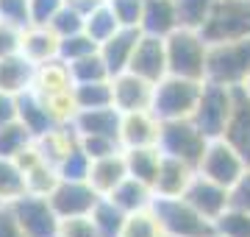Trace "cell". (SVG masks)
I'll return each mask as SVG.
<instances>
[{"instance_id":"6da1fadb","label":"cell","mask_w":250,"mask_h":237,"mask_svg":"<svg viewBox=\"0 0 250 237\" xmlns=\"http://www.w3.org/2000/svg\"><path fill=\"white\" fill-rule=\"evenodd\" d=\"M153 215L159 218V226L170 237H208L214 235V220H208L203 212H197L184 195H156L150 204Z\"/></svg>"},{"instance_id":"f907efd6","label":"cell","mask_w":250,"mask_h":237,"mask_svg":"<svg viewBox=\"0 0 250 237\" xmlns=\"http://www.w3.org/2000/svg\"><path fill=\"white\" fill-rule=\"evenodd\" d=\"M242 90H245V92H248V95H250V78H248V81H245V84H242Z\"/></svg>"},{"instance_id":"681fc988","label":"cell","mask_w":250,"mask_h":237,"mask_svg":"<svg viewBox=\"0 0 250 237\" xmlns=\"http://www.w3.org/2000/svg\"><path fill=\"white\" fill-rule=\"evenodd\" d=\"M17 120V98L9 92H0V126Z\"/></svg>"},{"instance_id":"2e32d148","label":"cell","mask_w":250,"mask_h":237,"mask_svg":"<svg viewBox=\"0 0 250 237\" xmlns=\"http://www.w3.org/2000/svg\"><path fill=\"white\" fill-rule=\"evenodd\" d=\"M72 126L78 137L86 134H103V137L120 140V126H123V112L117 106H100V109H78L72 118Z\"/></svg>"},{"instance_id":"277c9868","label":"cell","mask_w":250,"mask_h":237,"mask_svg":"<svg viewBox=\"0 0 250 237\" xmlns=\"http://www.w3.org/2000/svg\"><path fill=\"white\" fill-rule=\"evenodd\" d=\"M248 78H250V37L208 45L206 81L225 84V87H242Z\"/></svg>"},{"instance_id":"7dc6e473","label":"cell","mask_w":250,"mask_h":237,"mask_svg":"<svg viewBox=\"0 0 250 237\" xmlns=\"http://www.w3.org/2000/svg\"><path fill=\"white\" fill-rule=\"evenodd\" d=\"M0 237H25L22 229H20V220L11 210V204L0 207Z\"/></svg>"},{"instance_id":"4dcf8cb0","label":"cell","mask_w":250,"mask_h":237,"mask_svg":"<svg viewBox=\"0 0 250 237\" xmlns=\"http://www.w3.org/2000/svg\"><path fill=\"white\" fill-rule=\"evenodd\" d=\"M36 142V137L28 131V126L22 120H11L6 126H0V156H9V159H17L25 148H31Z\"/></svg>"},{"instance_id":"603a6c76","label":"cell","mask_w":250,"mask_h":237,"mask_svg":"<svg viewBox=\"0 0 250 237\" xmlns=\"http://www.w3.org/2000/svg\"><path fill=\"white\" fill-rule=\"evenodd\" d=\"M128 179V165H125V151L111 156H103V159H95L89 170V184L100 195H108V192L120 187V184Z\"/></svg>"},{"instance_id":"1f68e13d","label":"cell","mask_w":250,"mask_h":237,"mask_svg":"<svg viewBox=\"0 0 250 237\" xmlns=\"http://www.w3.org/2000/svg\"><path fill=\"white\" fill-rule=\"evenodd\" d=\"M28 184H25V170L20 167L17 159H9V156H0V198L11 204L14 198L25 195Z\"/></svg>"},{"instance_id":"7c38bea8","label":"cell","mask_w":250,"mask_h":237,"mask_svg":"<svg viewBox=\"0 0 250 237\" xmlns=\"http://www.w3.org/2000/svg\"><path fill=\"white\" fill-rule=\"evenodd\" d=\"M184 198L195 207L197 212H203L208 220H217L228 207H231V190L223 187V184L211 182L208 176L197 173L189 184V190L184 192Z\"/></svg>"},{"instance_id":"83f0119b","label":"cell","mask_w":250,"mask_h":237,"mask_svg":"<svg viewBox=\"0 0 250 237\" xmlns=\"http://www.w3.org/2000/svg\"><path fill=\"white\" fill-rule=\"evenodd\" d=\"M89 218L95 223V229L100 232V237H120L125 220H128V212L120 210L108 195H100V201L95 204V210H92Z\"/></svg>"},{"instance_id":"3957f363","label":"cell","mask_w":250,"mask_h":237,"mask_svg":"<svg viewBox=\"0 0 250 237\" xmlns=\"http://www.w3.org/2000/svg\"><path fill=\"white\" fill-rule=\"evenodd\" d=\"M167 62L170 75L206 81V64H208V42L200 31L178 28L167 37Z\"/></svg>"},{"instance_id":"4fadbf2b","label":"cell","mask_w":250,"mask_h":237,"mask_svg":"<svg viewBox=\"0 0 250 237\" xmlns=\"http://www.w3.org/2000/svg\"><path fill=\"white\" fill-rule=\"evenodd\" d=\"M111 87H114V106L123 112V115L125 112L150 109L156 84L139 78V75L131 73V70H125V73H120V75L111 78Z\"/></svg>"},{"instance_id":"f35d334b","label":"cell","mask_w":250,"mask_h":237,"mask_svg":"<svg viewBox=\"0 0 250 237\" xmlns=\"http://www.w3.org/2000/svg\"><path fill=\"white\" fill-rule=\"evenodd\" d=\"M120 237H164V232H161L159 218L153 215V210H142L128 215Z\"/></svg>"},{"instance_id":"d4e9b609","label":"cell","mask_w":250,"mask_h":237,"mask_svg":"<svg viewBox=\"0 0 250 237\" xmlns=\"http://www.w3.org/2000/svg\"><path fill=\"white\" fill-rule=\"evenodd\" d=\"M125 151V165H128V176H134L145 184H156L159 179V167H161V154L159 145H145V148H123Z\"/></svg>"},{"instance_id":"ac0fdd59","label":"cell","mask_w":250,"mask_h":237,"mask_svg":"<svg viewBox=\"0 0 250 237\" xmlns=\"http://www.w3.org/2000/svg\"><path fill=\"white\" fill-rule=\"evenodd\" d=\"M59 45H62V39H59V34L50 25H28L22 31L20 53L39 67V64H47L53 59H59Z\"/></svg>"},{"instance_id":"f6af8a7d","label":"cell","mask_w":250,"mask_h":237,"mask_svg":"<svg viewBox=\"0 0 250 237\" xmlns=\"http://www.w3.org/2000/svg\"><path fill=\"white\" fill-rule=\"evenodd\" d=\"M67 0H31V25H50Z\"/></svg>"},{"instance_id":"7402d4cb","label":"cell","mask_w":250,"mask_h":237,"mask_svg":"<svg viewBox=\"0 0 250 237\" xmlns=\"http://www.w3.org/2000/svg\"><path fill=\"white\" fill-rule=\"evenodd\" d=\"M236 151L242 154V159L250 167V95L242 87H236V103H233V115L228 120L225 137Z\"/></svg>"},{"instance_id":"8d00e7d4","label":"cell","mask_w":250,"mask_h":237,"mask_svg":"<svg viewBox=\"0 0 250 237\" xmlns=\"http://www.w3.org/2000/svg\"><path fill=\"white\" fill-rule=\"evenodd\" d=\"M50 28L59 34V39L81 34V31L86 28V11H81L78 6H72V3H64L62 11L50 20Z\"/></svg>"},{"instance_id":"f5cc1de1","label":"cell","mask_w":250,"mask_h":237,"mask_svg":"<svg viewBox=\"0 0 250 237\" xmlns=\"http://www.w3.org/2000/svg\"><path fill=\"white\" fill-rule=\"evenodd\" d=\"M0 207H6V201H3V198H0Z\"/></svg>"},{"instance_id":"74e56055","label":"cell","mask_w":250,"mask_h":237,"mask_svg":"<svg viewBox=\"0 0 250 237\" xmlns=\"http://www.w3.org/2000/svg\"><path fill=\"white\" fill-rule=\"evenodd\" d=\"M98 50H100L98 42H95L86 31H81V34H72V37L62 39V45H59V59L70 64V62L83 59V56H89V53H98Z\"/></svg>"},{"instance_id":"d590c367","label":"cell","mask_w":250,"mask_h":237,"mask_svg":"<svg viewBox=\"0 0 250 237\" xmlns=\"http://www.w3.org/2000/svg\"><path fill=\"white\" fill-rule=\"evenodd\" d=\"M214 3H217V0H175L181 28L200 31L203 23L208 20V14H211V9H214Z\"/></svg>"},{"instance_id":"f1b7e54d","label":"cell","mask_w":250,"mask_h":237,"mask_svg":"<svg viewBox=\"0 0 250 237\" xmlns=\"http://www.w3.org/2000/svg\"><path fill=\"white\" fill-rule=\"evenodd\" d=\"M123 28V23L117 20L114 9L108 6V3H98V6H92L89 11H86V34H89L98 45H103L106 39H111Z\"/></svg>"},{"instance_id":"c3c4849f","label":"cell","mask_w":250,"mask_h":237,"mask_svg":"<svg viewBox=\"0 0 250 237\" xmlns=\"http://www.w3.org/2000/svg\"><path fill=\"white\" fill-rule=\"evenodd\" d=\"M231 204L245 207V210L250 212V167H248V173L239 179V184L231 190Z\"/></svg>"},{"instance_id":"5bb4252c","label":"cell","mask_w":250,"mask_h":237,"mask_svg":"<svg viewBox=\"0 0 250 237\" xmlns=\"http://www.w3.org/2000/svg\"><path fill=\"white\" fill-rule=\"evenodd\" d=\"M159 137H161V120L150 109L125 112L123 115V126H120V142H123V148L159 145Z\"/></svg>"},{"instance_id":"8fae6325","label":"cell","mask_w":250,"mask_h":237,"mask_svg":"<svg viewBox=\"0 0 250 237\" xmlns=\"http://www.w3.org/2000/svg\"><path fill=\"white\" fill-rule=\"evenodd\" d=\"M128 70L136 73L139 78L150 84H159L161 78L170 75V62H167V39L164 37H150V34H142L139 45H136L134 56H131V64Z\"/></svg>"},{"instance_id":"cb8c5ba5","label":"cell","mask_w":250,"mask_h":237,"mask_svg":"<svg viewBox=\"0 0 250 237\" xmlns=\"http://www.w3.org/2000/svg\"><path fill=\"white\" fill-rule=\"evenodd\" d=\"M36 145H39V151H42V156H45L47 162L59 165L70 151H75L81 145V137L72 123H59L56 128H50L47 134H42V137L36 140Z\"/></svg>"},{"instance_id":"9c48e42d","label":"cell","mask_w":250,"mask_h":237,"mask_svg":"<svg viewBox=\"0 0 250 237\" xmlns=\"http://www.w3.org/2000/svg\"><path fill=\"white\" fill-rule=\"evenodd\" d=\"M11 210L17 215L20 229H22L25 237H59L62 218L56 215L53 204H50L47 195L25 192V195L11 201Z\"/></svg>"},{"instance_id":"e575fe53","label":"cell","mask_w":250,"mask_h":237,"mask_svg":"<svg viewBox=\"0 0 250 237\" xmlns=\"http://www.w3.org/2000/svg\"><path fill=\"white\" fill-rule=\"evenodd\" d=\"M214 232L223 237H250V212L245 207L231 204L228 210L214 220Z\"/></svg>"},{"instance_id":"30bf717a","label":"cell","mask_w":250,"mask_h":237,"mask_svg":"<svg viewBox=\"0 0 250 237\" xmlns=\"http://www.w3.org/2000/svg\"><path fill=\"white\" fill-rule=\"evenodd\" d=\"M59 218H81V215H92L95 204L100 201V192L92 187L86 179H59L53 192L47 195Z\"/></svg>"},{"instance_id":"60d3db41","label":"cell","mask_w":250,"mask_h":237,"mask_svg":"<svg viewBox=\"0 0 250 237\" xmlns=\"http://www.w3.org/2000/svg\"><path fill=\"white\" fill-rule=\"evenodd\" d=\"M0 20L25 31L31 25V0H0Z\"/></svg>"},{"instance_id":"7a4b0ae2","label":"cell","mask_w":250,"mask_h":237,"mask_svg":"<svg viewBox=\"0 0 250 237\" xmlns=\"http://www.w3.org/2000/svg\"><path fill=\"white\" fill-rule=\"evenodd\" d=\"M200 92H203V81L181 78V75H167L153 90L150 112L161 123H167V120H187L195 115Z\"/></svg>"},{"instance_id":"b9f144b4","label":"cell","mask_w":250,"mask_h":237,"mask_svg":"<svg viewBox=\"0 0 250 237\" xmlns=\"http://www.w3.org/2000/svg\"><path fill=\"white\" fill-rule=\"evenodd\" d=\"M81 148L89 154V159H103V156H111V154H120L123 151V142L114 137H103V134H86L81 137Z\"/></svg>"},{"instance_id":"836d02e7","label":"cell","mask_w":250,"mask_h":237,"mask_svg":"<svg viewBox=\"0 0 250 237\" xmlns=\"http://www.w3.org/2000/svg\"><path fill=\"white\" fill-rule=\"evenodd\" d=\"M70 75L75 84H89V81H108L111 73H108V64L103 62V56L98 53H89L78 59V62H70Z\"/></svg>"},{"instance_id":"816d5d0a","label":"cell","mask_w":250,"mask_h":237,"mask_svg":"<svg viewBox=\"0 0 250 237\" xmlns=\"http://www.w3.org/2000/svg\"><path fill=\"white\" fill-rule=\"evenodd\" d=\"M208 237H223V235H217V232H214V235H208Z\"/></svg>"},{"instance_id":"4316f807","label":"cell","mask_w":250,"mask_h":237,"mask_svg":"<svg viewBox=\"0 0 250 237\" xmlns=\"http://www.w3.org/2000/svg\"><path fill=\"white\" fill-rule=\"evenodd\" d=\"M72 75H70V64L62 62V59H53L47 64H39L36 67V81L34 90L39 95H56V92H67L72 90Z\"/></svg>"},{"instance_id":"7bdbcfd3","label":"cell","mask_w":250,"mask_h":237,"mask_svg":"<svg viewBox=\"0 0 250 237\" xmlns=\"http://www.w3.org/2000/svg\"><path fill=\"white\" fill-rule=\"evenodd\" d=\"M108 6L114 9L117 20L125 28H139L142 11H145V0H108Z\"/></svg>"},{"instance_id":"d6986e66","label":"cell","mask_w":250,"mask_h":237,"mask_svg":"<svg viewBox=\"0 0 250 237\" xmlns=\"http://www.w3.org/2000/svg\"><path fill=\"white\" fill-rule=\"evenodd\" d=\"M36 81V64L31 59H25L22 53L6 56L0 59V92H9V95H22V92L34 90Z\"/></svg>"},{"instance_id":"ee69618b","label":"cell","mask_w":250,"mask_h":237,"mask_svg":"<svg viewBox=\"0 0 250 237\" xmlns=\"http://www.w3.org/2000/svg\"><path fill=\"white\" fill-rule=\"evenodd\" d=\"M59 237H100V232L95 229L89 215H81V218H64L59 226Z\"/></svg>"},{"instance_id":"db71d44e","label":"cell","mask_w":250,"mask_h":237,"mask_svg":"<svg viewBox=\"0 0 250 237\" xmlns=\"http://www.w3.org/2000/svg\"><path fill=\"white\" fill-rule=\"evenodd\" d=\"M164 237H170V235H164Z\"/></svg>"},{"instance_id":"8992f818","label":"cell","mask_w":250,"mask_h":237,"mask_svg":"<svg viewBox=\"0 0 250 237\" xmlns=\"http://www.w3.org/2000/svg\"><path fill=\"white\" fill-rule=\"evenodd\" d=\"M200 34L208 45L250 37V0H217Z\"/></svg>"},{"instance_id":"5b68a950","label":"cell","mask_w":250,"mask_h":237,"mask_svg":"<svg viewBox=\"0 0 250 237\" xmlns=\"http://www.w3.org/2000/svg\"><path fill=\"white\" fill-rule=\"evenodd\" d=\"M233 103H236V87L203 81V92H200L192 120L208 140H220L225 137L228 120L233 115Z\"/></svg>"},{"instance_id":"44dd1931","label":"cell","mask_w":250,"mask_h":237,"mask_svg":"<svg viewBox=\"0 0 250 237\" xmlns=\"http://www.w3.org/2000/svg\"><path fill=\"white\" fill-rule=\"evenodd\" d=\"M142 34L150 37H170L172 31L181 28L178 20V9H175V0H145V11H142Z\"/></svg>"},{"instance_id":"f546056e","label":"cell","mask_w":250,"mask_h":237,"mask_svg":"<svg viewBox=\"0 0 250 237\" xmlns=\"http://www.w3.org/2000/svg\"><path fill=\"white\" fill-rule=\"evenodd\" d=\"M72 98L78 109H100L114 106V87L108 81H89V84H72Z\"/></svg>"},{"instance_id":"9a60e30c","label":"cell","mask_w":250,"mask_h":237,"mask_svg":"<svg viewBox=\"0 0 250 237\" xmlns=\"http://www.w3.org/2000/svg\"><path fill=\"white\" fill-rule=\"evenodd\" d=\"M139 39H142V28H125L123 25L114 37L106 39V42L100 45V56H103V62L108 64V73H111V78L128 70L131 56H134L136 45H139Z\"/></svg>"},{"instance_id":"ba28073f","label":"cell","mask_w":250,"mask_h":237,"mask_svg":"<svg viewBox=\"0 0 250 237\" xmlns=\"http://www.w3.org/2000/svg\"><path fill=\"white\" fill-rule=\"evenodd\" d=\"M197 173L208 176L211 182L233 190V187L239 184L242 176L248 173V162L242 159V154L228 142V140L220 137V140H211V142H208L203 159L197 165Z\"/></svg>"},{"instance_id":"ffe728a7","label":"cell","mask_w":250,"mask_h":237,"mask_svg":"<svg viewBox=\"0 0 250 237\" xmlns=\"http://www.w3.org/2000/svg\"><path fill=\"white\" fill-rule=\"evenodd\" d=\"M17 118L25 123L28 131H31L36 140L42 137V134H47L50 128L59 126L56 118L50 115V109H47V100L36 90H28V92H22V95H17Z\"/></svg>"},{"instance_id":"52a82bcc","label":"cell","mask_w":250,"mask_h":237,"mask_svg":"<svg viewBox=\"0 0 250 237\" xmlns=\"http://www.w3.org/2000/svg\"><path fill=\"white\" fill-rule=\"evenodd\" d=\"M211 140L206 137L203 131L195 126V120H167L161 123V137H159V148L161 154L175 156V159H184L189 165H200L206 148H208Z\"/></svg>"},{"instance_id":"e0dca14e","label":"cell","mask_w":250,"mask_h":237,"mask_svg":"<svg viewBox=\"0 0 250 237\" xmlns=\"http://www.w3.org/2000/svg\"><path fill=\"white\" fill-rule=\"evenodd\" d=\"M195 176H197L195 165L164 154L161 167H159V179H156V184H153V192H156V195H170V198L184 195V192L189 190V184H192Z\"/></svg>"},{"instance_id":"ab89813d","label":"cell","mask_w":250,"mask_h":237,"mask_svg":"<svg viewBox=\"0 0 250 237\" xmlns=\"http://www.w3.org/2000/svg\"><path fill=\"white\" fill-rule=\"evenodd\" d=\"M56 170H59V176H62V179H75V182L86 179V182H89L92 159H89V154H86V151L78 145L75 151H70V154L64 156L62 162L56 165Z\"/></svg>"},{"instance_id":"d6a6232c","label":"cell","mask_w":250,"mask_h":237,"mask_svg":"<svg viewBox=\"0 0 250 237\" xmlns=\"http://www.w3.org/2000/svg\"><path fill=\"white\" fill-rule=\"evenodd\" d=\"M59 170L56 165H50L47 159H39L34 162L31 167H25V184H28V192H36V195H50L53 187L59 184Z\"/></svg>"},{"instance_id":"bcb514c9","label":"cell","mask_w":250,"mask_h":237,"mask_svg":"<svg viewBox=\"0 0 250 237\" xmlns=\"http://www.w3.org/2000/svg\"><path fill=\"white\" fill-rule=\"evenodd\" d=\"M20 42H22V31L0 20V59L20 53Z\"/></svg>"},{"instance_id":"484cf974","label":"cell","mask_w":250,"mask_h":237,"mask_svg":"<svg viewBox=\"0 0 250 237\" xmlns=\"http://www.w3.org/2000/svg\"><path fill=\"white\" fill-rule=\"evenodd\" d=\"M108 198L114 201L117 207L123 212H128V215H134V212H142V210H150L153 198H156V192H153L150 184L139 182V179H134V176H128L120 187H114V190L108 192Z\"/></svg>"}]
</instances>
